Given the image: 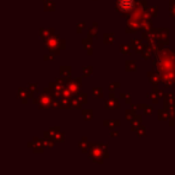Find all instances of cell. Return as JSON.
<instances>
[{"mask_svg":"<svg viewBox=\"0 0 175 175\" xmlns=\"http://www.w3.org/2000/svg\"><path fill=\"white\" fill-rule=\"evenodd\" d=\"M135 6V0H119L118 1V7L121 11H131Z\"/></svg>","mask_w":175,"mask_h":175,"instance_id":"obj_1","label":"cell"}]
</instances>
